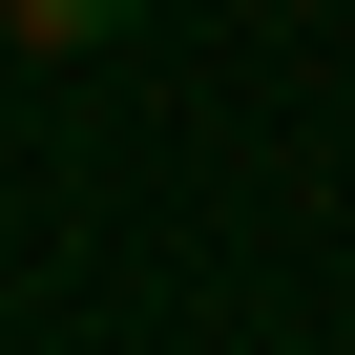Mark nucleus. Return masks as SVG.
Listing matches in <instances>:
<instances>
[{
  "label": "nucleus",
  "mask_w": 355,
  "mask_h": 355,
  "mask_svg": "<svg viewBox=\"0 0 355 355\" xmlns=\"http://www.w3.org/2000/svg\"><path fill=\"white\" fill-rule=\"evenodd\" d=\"M146 0H0V63H84V42H125Z\"/></svg>",
  "instance_id": "f257e3e1"
}]
</instances>
